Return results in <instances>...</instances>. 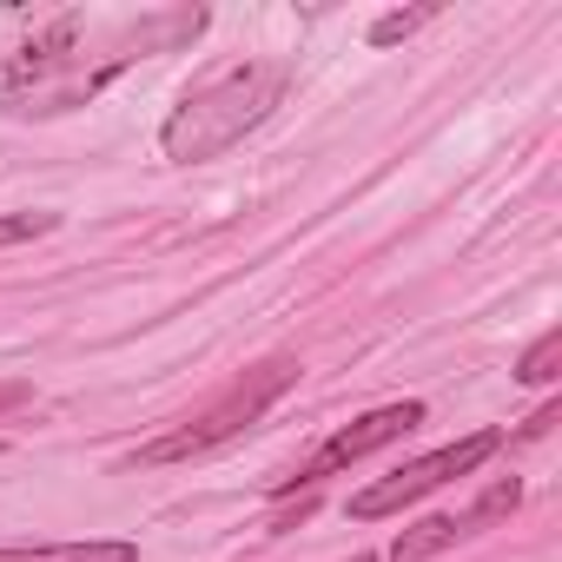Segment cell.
I'll return each mask as SVG.
<instances>
[{"label": "cell", "mask_w": 562, "mask_h": 562, "mask_svg": "<svg viewBox=\"0 0 562 562\" xmlns=\"http://www.w3.org/2000/svg\"><path fill=\"white\" fill-rule=\"evenodd\" d=\"M358 562H371V555H358Z\"/></svg>", "instance_id": "12"}, {"label": "cell", "mask_w": 562, "mask_h": 562, "mask_svg": "<svg viewBox=\"0 0 562 562\" xmlns=\"http://www.w3.org/2000/svg\"><path fill=\"white\" fill-rule=\"evenodd\" d=\"M430 411L417 404V397H404V404H378V411H364V417H351V424H338L285 483L278 490H299V483H325V476H338V470H351V463H364V457H378V450H391L397 437H411L417 424H424Z\"/></svg>", "instance_id": "4"}, {"label": "cell", "mask_w": 562, "mask_h": 562, "mask_svg": "<svg viewBox=\"0 0 562 562\" xmlns=\"http://www.w3.org/2000/svg\"><path fill=\"white\" fill-rule=\"evenodd\" d=\"M60 218L54 212H0V251L8 245H27V238H41V232H54Z\"/></svg>", "instance_id": "9"}, {"label": "cell", "mask_w": 562, "mask_h": 562, "mask_svg": "<svg viewBox=\"0 0 562 562\" xmlns=\"http://www.w3.org/2000/svg\"><path fill=\"white\" fill-rule=\"evenodd\" d=\"M299 384V364L292 358H278V364H258V371H245L238 384H225L199 417H179L166 437H153V443H139L133 457H126V470H159V463H186V457H205V450H218V443H232V437H245L278 397H285Z\"/></svg>", "instance_id": "2"}, {"label": "cell", "mask_w": 562, "mask_h": 562, "mask_svg": "<svg viewBox=\"0 0 562 562\" xmlns=\"http://www.w3.org/2000/svg\"><path fill=\"white\" fill-rule=\"evenodd\" d=\"M555 364H562V331H542V338L522 351V364H516V384H555V378H562Z\"/></svg>", "instance_id": "8"}, {"label": "cell", "mask_w": 562, "mask_h": 562, "mask_svg": "<svg viewBox=\"0 0 562 562\" xmlns=\"http://www.w3.org/2000/svg\"><path fill=\"white\" fill-rule=\"evenodd\" d=\"M278 100H285V67H271V60L225 67V74H212L205 87H192V93L166 113L159 153H166L172 166L218 159V153H232L251 126H265Z\"/></svg>", "instance_id": "1"}, {"label": "cell", "mask_w": 562, "mask_h": 562, "mask_svg": "<svg viewBox=\"0 0 562 562\" xmlns=\"http://www.w3.org/2000/svg\"><path fill=\"white\" fill-rule=\"evenodd\" d=\"M522 503V476H496L463 516H424V522H411V529H397V542H391V562H430V555H443V549H457L463 536H476L483 522H503L509 509Z\"/></svg>", "instance_id": "5"}, {"label": "cell", "mask_w": 562, "mask_h": 562, "mask_svg": "<svg viewBox=\"0 0 562 562\" xmlns=\"http://www.w3.org/2000/svg\"><path fill=\"white\" fill-rule=\"evenodd\" d=\"M21 404H34V384H21V378H0V411H21Z\"/></svg>", "instance_id": "10"}, {"label": "cell", "mask_w": 562, "mask_h": 562, "mask_svg": "<svg viewBox=\"0 0 562 562\" xmlns=\"http://www.w3.org/2000/svg\"><path fill=\"white\" fill-rule=\"evenodd\" d=\"M549 424H555V404H542V411H536V417H529V424H522V430H516V437H542V430H549Z\"/></svg>", "instance_id": "11"}, {"label": "cell", "mask_w": 562, "mask_h": 562, "mask_svg": "<svg viewBox=\"0 0 562 562\" xmlns=\"http://www.w3.org/2000/svg\"><path fill=\"white\" fill-rule=\"evenodd\" d=\"M437 14H443L437 0H424V8H391V14H378V21H371V34H364V41H371V47H397V41H411L417 27H430Z\"/></svg>", "instance_id": "7"}, {"label": "cell", "mask_w": 562, "mask_h": 562, "mask_svg": "<svg viewBox=\"0 0 562 562\" xmlns=\"http://www.w3.org/2000/svg\"><path fill=\"white\" fill-rule=\"evenodd\" d=\"M0 562H139L126 536H74V542H8Z\"/></svg>", "instance_id": "6"}, {"label": "cell", "mask_w": 562, "mask_h": 562, "mask_svg": "<svg viewBox=\"0 0 562 562\" xmlns=\"http://www.w3.org/2000/svg\"><path fill=\"white\" fill-rule=\"evenodd\" d=\"M0 450H8V443H0Z\"/></svg>", "instance_id": "13"}, {"label": "cell", "mask_w": 562, "mask_h": 562, "mask_svg": "<svg viewBox=\"0 0 562 562\" xmlns=\"http://www.w3.org/2000/svg\"><path fill=\"white\" fill-rule=\"evenodd\" d=\"M509 437L503 430H470V437H457V443H443V450H424V457H411L404 470H391V476H378V483H364L358 496H351V516L358 522H378V516H397V509H411V503H424L430 490H443V483H457V476H470V470H483L496 450H503Z\"/></svg>", "instance_id": "3"}]
</instances>
